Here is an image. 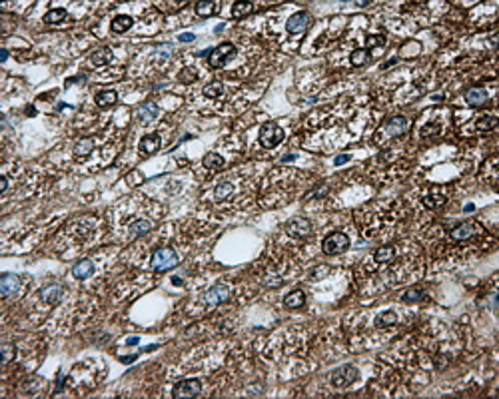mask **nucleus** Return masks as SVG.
Returning a JSON list of instances; mask_svg holds the SVG:
<instances>
[{"instance_id": "1", "label": "nucleus", "mask_w": 499, "mask_h": 399, "mask_svg": "<svg viewBox=\"0 0 499 399\" xmlns=\"http://www.w3.org/2000/svg\"><path fill=\"white\" fill-rule=\"evenodd\" d=\"M178 262H180V258L172 248H158L152 254V269H156V271H168L178 266Z\"/></svg>"}, {"instance_id": "2", "label": "nucleus", "mask_w": 499, "mask_h": 399, "mask_svg": "<svg viewBox=\"0 0 499 399\" xmlns=\"http://www.w3.org/2000/svg\"><path fill=\"white\" fill-rule=\"evenodd\" d=\"M347 248H349V238L343 232H334L321 241V250H324V254H328V256L341 254Z\"/></svg>"}, {"instance_id": "3", "label": "nucleus", "mask_w": 499, "mask_h": 399, "mask_svg": "<svg viewBox=\"0 0 499 399\" xmlns=\"http://www.w3.org/2000/svg\"><path fill=\"white\" fill-rule=\"evenodd\" d=\"M284 140V130L276 124V122H266L260 130V144L263 148H276Z\"/></svg>"}, {"instance_id": "4", "label": "nucleus", "mask_w": 499, "mask_h": 399, "mask_svg": "<svg viewBox=\"0 0 499 399\" xmlns=\"http://www.w3.org/2000/svg\"><path fill=\"white\" fill-rule=\"evenodd\" d=\"M234 56H236V46H234L232 42H222L220 46H216L210 52V66L212 68H222Z\"/></svg>"}, {"instance_id": "5", "label": "nucleus", "mask_w": 499, "mask_h": 399, "mask_svg": "<svg viewBox=\"0 0 499 399\" xmlns=\"http://www.w3.org/2000/svg\"><path fill=\"white\" fill-rule=\"evenodd\" d=\"M356 379H358V370L354 365H341L332 372V383L334 387H340V389L349 387Z\"/></svg>"}, {"instance_id": "6", "label": "nucleus", "mask_w": 499, "mask_h": 399, "mask_svg": "<svg viewBox=\"0 0 499 399\" xmlns=\"http://www.w3.org/2000/svg\"><path fill=\"white\" fill-rule=\"evenodd\" d=\"M407 128H409V120L403 118V116H395V118L388 120L386 124L381 126L379 136H384V138H395V136L403 134Z\"/></svg>"}, {"instance_id": "7", "label": "nucleus", "mask_w": 499, "mask_h": 399, "mask_svg": "<svg viewBox=\"0 0 499 399\" xmlns=\"http://www.w3.org/2000/svg\"><path fill=\"white\" fill-rule=\"evenodd\" d=\"M200 391H202V383L198 379H184L174 385L172 395L176 399H188V397H198Z\"/></svg>"}, {"instance_id": "8", "label": "nucleus", "mask_w": 499, "mask_h": 399, "mask_svg": "<svg viewBox=\"0 0 499 399\" xmlns=\"http://www.w3.org/2000/svg\"><path fill=\"white\" fill-rule=\"evenodd\" d=\"M284 230H286L291 238H308V236L312 234V224H310V220H306V218H291V220L286 222Z\"/></svg>"}, {"instance_id": "9", "label": "nucleus", "mask_w": 499, "mask_h": 399, "mask_svg": "<svg viewBox=\"0 0 499 399\" xmlns=\"http://www.w3.org/2000/svg\"><path fill=\"white\" fill-rule=\"evenodd\" d=\"M310 24H312V16L308 12H296V14H291L288 18L286 28H288L289 34H300V32H304V30L310 28Z\"/></svg>"}, {"instance_id": "10", "label": "nucleus", "mask_w": 499, "mask_h": 399, "mask_svg": "<svg viewBox=\"0 0 499 399\" xmlns=\"http://www.w3.org/2000/svg\"><path fill=\"white\" fill-rule=\"evenodd\" d=\"M228 297H230V288L226 284H216L214 288H210L206 292V303L210 308H216V305L224 303Z\"/></svg>"}, {"instance_id": "11", "label": "nucleus", "mask_w": 499, "mask_h": 399, "mask_svg": "<svg viewBox=\"0 0 499 399\" xmlns=\"http://www.w3.org/2000/svg\"><path fill=\"white\" fill-rule=\"evenodd\" d=\"M20 288V278L16 273H4L2 278H0V293L4 297H10L18 292Z\"/></svg>"}, {"instance_id": "12", "label": "nucleus", "mask_w": 499, "mask_h": 399, "mask_svg": "<svg viewBox=\"0 0 499 399\" xmlns=\"http://www.w3.org/2000/svg\"><path fill=\"white\" fill-rule=\"evenodd\" d=\"M479 232V228L473 224V222H463V224H459V226H455L453 230H451V238L453 239H467V238H472L473 234H477Z\"/></svg>"}, {"instance_id": "13", "label": "nucleus", "mask_w": 499, "mask_h": 399, "mask_svg": "<svg viewBox=\"0 0 499 399\" xmlns=\"http://www.w3.org/2000/svg\"><path fill=\"white\" fill-rule=\"evenodd\" d=\"M40 295H42V299L48 301V303H58V301L62 299V295H64V288H62L60 284H50V286L42 288Z\"/></svg>"}, {"instance_id": "14", "label": "nucleus", "mask_w": 499, "mask_h": 399, "mask_svg": "<svg viewBox=\"0 0 499 399\" xmlns=\"http://www.w3.org/2000/svg\"><path fill=\"white\" fill-rule=\"evenodd\" d=\"M160 144H162L160 136H156V134H150V136H144V138L140 140V146H138V148H140V152H142V154L150 156V154H154V152H158Z\"/></svg>"}, {"instance_id": "15", "label": "nucleus", "mask_w": 499, "mask_h": 399, "mask_svg": "<svg viewBox=\"0 0 499 399\" xmlns=\"http://www.w3.org/2000/svg\"><path fill=\"white\" fill-rule=\"evenodd\" d=\"M465 102L469 106H483L487 102V92L483 88H469L465 92Z\"/></svg>"}, {"instance_id": "16", "label": "nucleus", "mask_w": 499, "mask_h": 399, "mask_svg": "<svg viewBox=\"0 0 499 399\" xmlns=\"http://www.w3.org/2000/svg\"><path fill=\"white\" fill-rule=\"evenodd\" d=\"M152 230V222L150 220H138L134 224L128 226V239H136L144 234H148Z\"/></svg>"}, {"instance_id": "17", "label": "nucleus", "mask_w": 499, "mask_h": 399, "mask_svg": "<svg viewBox=\"0 0 499 399\" xmlns=\"http://www.w3.org/2000/svg\"><path fill=\"white\" fill-rule=\"evenodd\" d=\"M158 114H160V108H158L154 102H146V104H142V106L138 108V112H136V116H138V120H140V122H152Z\"/></svg>"}, {"instance_id": "18", "label": "nucleus", "mask_w": 499, "mask_h": 399, "mask_svg": "<svg viewBox=\"0 0 499 399\" xmlns=\"http://www.w3.org/2000/svg\"><path fill=\"white\" fill-rule=\"evenodd\" d=\"M92 273H94V264L90 260H82L72 267V275L76 280H86V278H90Z\"/></svg>"}, {"instance_id": "19", "label": "nucleus", "mask_w": 499, "mask_h": 399, "mask_svg": "<svg viewBox=\"0 0 499 399\" xmlns=\"http://www.w3.org/2000/svg\"><path fill=\"white\" fill-rule=\"evenodd\" d=\"M284 303H286V308H289V310L304 308V303H306V293H304L302 290H293L291 293H288V295H286Z\"/></svg>"}, {"instance_id": "20", "label": "nucleus", "mask_w": 499, "mask_h": 399, "mask_svg": "<svg viewBox=\"0 0 499 399\" xmlns=\"http://www.w3.org/2000/svg\"><path fill=\"white\" fill-rule=\"evenodd\" d=\"M132 18L128 16V14H120V16H116L114 20H112V32H116V34H122V32H126V30H130L132 28Z\"/></svg>"}, {"instance_id": "21", "label": "nucleus", "mask_w": 499, "mask_h": 399, "mask_svg": "<svg viewBox=\"0 0 499 399\" xmlns=\"http://www.w3.org/2000/svg\"><path fill=\"white\" fill-rule=\"evenodd\" d=\"M116 100H118V94H116L114 90H102V92H98V94H96V104L100 108L112 106V104H116Z\"/></svg>"}, {"instance_id": "22", "label": "nucleus", "mask_w": 499, "mask_h": 399, "mask_svg": "<svg viewBox=\"0 0 499 399\" xmlns=\"http://www.w3.org/2000/svg\"><path fill=\"white\" fill-rule=\"evenodd\" d=\"M394 256H395V250L392 248V245H384V248L375 250L373 260H375V264H388V262L394 260Z\"/></svg>"}, {"instance_id": "23", "label": "nucleus", "mask_w": 499, "mask_h": 399, "mask_svg": "<svg viewBox=\"0 0 499 399\" xmlns=\"http://www.w3.org/2000/svg\"><path fill=\"white\" fill-rule=\"evenodd\" d=\"M202 164H204V168H208V170H220L224 166V158L220 154H216V152H210V154L204 156Z\"/></svg>"}, {"instance_id": "24", "label": "nucleus", "mask_w": 499, "mask_h": 399, "mask_svg": "<svg viewBox=\"0 0 499 399\" xmlns=\"http://www.w3.org/2000/svg\"><path fill=\"white\" fill-rule=\"evenodd\" d=\"M92 148H94V140H92V138H82V140L74 146V154H76L78 158L88 156V154L92 152Z\"/></svg>"}, {"instance_id": "25", "label": "nucleus", "mask_w": 499, "mask_h": 399, "mask_svg": "<svg viewBox=\"0 0 499 399\" xmlns=\"http://www.w3.org/2000/svg\"><path fill=\"white\" fill-rule=\"evenodd\" d=\"M66 16H68L66 8H52L50 12H46L44 22H46V24H58V22H62Z\"/></svg>"}, {"instance_id": "26", "label": "nucleus", "mask_w": 499, "mask_h": 399, "mask_svg": "<svg viewBox=\"0 0 499 399\" xmlns=\"http://www.w3.org/2000/svg\"><path fill=\"white\" fill-rule=\"evenodd\" d=\"M110 60H112V50H110V48H100V50H96V52L92 54V62H94L96 66L108 64Z\"/></svg>"}, {"instance_id": "27", "label": "nucleus", "mask_w": 499, "mask_h": 399, "mask_svg": "<svg viewBox=\"0 0 499 399\" xmlns=\"http://www.w3.org/2000/svg\"><path fill=\"white\" fill-rule=\"evenodd\" d=\"M252 10H254V4H252V2H236V4H234V8H232V16H234V18H244V16H248Z\"/></svg>"}, {"instance_id": "28", "label": "nucleus", "mask_w": 499, "mask_h": 399, "mask_svg": "<svg viewBox=\"0 0 499 399\" xmlns=\"http://www.w3.org/2000/svg\"><path fill=\"white\" fill-rule=\"evenodd\" d=\"M397 321V316L394 312H384L375 318V327H388V325H394Z\"/></svg>"}, {"instance_id": "29", "label": "nucleus", "mask_w": 499, "mask_h": 399, "mask_svg": "<svg viewBox=\"0 0 499 399\" xmlns=\"http://www.w3.org/2000/svg\"><path fill=\"white\" fill-rule=\"evenodd\" d=\"M368 60H369V50L368 48H360V50L351 52V64L354 66H364Z\"/></svg>"}, {"instance_id": "30", "label": "nucleus", "mask_w": 499, "mask_h": 399, "mask_svg": "<svg viewBox=\"0 0 499 399\" xmlns=\"http://www.w3.org/2000/svg\"><path fill=\"white\" fill-rule=\"evenodd\" d=\"M216 12V2H196V14L202 18H208Z\"/></svg>"}, {"instance_id": "31", "label": "nucleus", "mask_w": 499, "mask_h": 399, "mask_svg": "<svg viewBox=\"0 0 499 399\" xmlns=\"http://www.w3.org/2000/svg\"><path fill=\"white\" fill-rule=\"evenodd\" d=\"M204 94H206L208 98H218V96H222L224 94V86H222V82H210V84H206V88H204Z\"/></svg>"}, {"instance_id": "32", "label": "nucleus", "mask_w": 499, "mask_h": 399, "mask_svg": "<svg viewBox=\"0 0 499 399\" xmlns=\"http://www.w3.org/2000/svg\"><path fill=\"white\" fill-rule=\"evenodd\" d=\"M232 190H234V186L230 182H220L216 186V190H214V196H216V200H224L232 194Z\"/></svg>"}, {"instance_id": "33", "label": "nucleus", "mask_w": 499, "mask_h": 399, "mask_svg": "<svg viewBox=\"0 0 499 399\" xmlns=\"http://www.w3.org/2000/svg\"><path fill=\"white\" fill-rule=\"evenodd\" d=\"M423 297V290H420V288H412V290H407L405 293H403V301L405 303H416V301H420Z\"/></svg>"}, {"instance_id": "34", "label": "nucleus", "mask_w": 499, "mask_h": 399, "mask_svg": "<svg viewBox=\"0 0 499 399\" xmlns=\"http://www.w3.org/2000/svg\"><path fill=\"white\" fill-rule=\"evenodd\" d=\"M477 126H479V130H491V128L497 126V120L493 116H485V118L477 120Z\"/></svg>"}, {"instance_id": "35", "label": "nucleus", "mask_w": 499, "mask_h": 399, "mask_svg": "<svg viewBox=\"0 0 499 399\" xmlns=\"http://www.w3.org/2000/svg\"><path fill=\"white\" fill-rule=\"evenodd\" d=\"M12 357H14V347L10 344H4L2 346V359H4V363H8Z\"/></svg>"}, {"instance_id": "36", "label": "nucleus", "mask_w": 499, "mask_h": 399, "mask_svg": "<svg viewBox=\"0 0 499 399\" xmlns=\"http://www.w3.org/2000/svg\"><path fill=\"white\" fill-rule=\"evenodd\" d=\"M368 46L369 48H373V46H386V38L384 36H371L369 40H368ZM368 48V50H369Z\"/></svg>"}, {"instance_id": "37", "label": "nucleus", "mask_w": 499, "mask_h": 399, "mask_svg": "<svg viewBox=\"0 0 499 399\" xmlns=\"http://www.w3.org/2000/svg\"><path fill=\"white\" fill-rule=\"evenodd\" d=\"M170 52H172V44H166V46H160V48H158V54H160V56H158V58H168V54H170Z\"/></svg>"}, {"instance_id": "38", "label": "nucleus", "mask_w": 499, "mask_h": 399, "mask_svg": "<svg viewBox=\"0 0 499 399\" xmlns=\"http://www.w3.org/2000/svg\"><path fill=\"white\" fill-rule=\"evenodd\" d=\"M328 271H330V267H324V266H321V267H317V269H314V271H312V278H317V275L321 278V275H326Z\"/></svg>"}, {"instance_id": "39", "label": "nucleus", "mask_w": 499, "mask_h": 399, "mask_svg": "<svg viewBox=\"0 0 499 399\" xmlns=\"http://www.w3.org/2000/svg\"><path fill=\"white\" fill-rule=\"evenodd\" d=\"M178 40H180V42H192V40H196V36H194L192 32H186V34H180Z\"/></svg>"}, {"instance_id": "40", "label": "nucleus", "mask_w": 499, "mask_h": 399, "mask_svg": "<svg viewBox=\"0 0 499 399\" xmlns=\"http://www.w3.org/2000/svg\"><path fill=\"white\" fill-rule=\"evenodd\" d=\"M345 162H349V156H347V154L336 156V160H334V164H336V166H341V164H345Z\"/></svg>"}, {"instance_id": "41", "label": "nucleus", "mask_w": 499, "mask_h": 399, "mask_svg": "<svg viewBox=\"0 0 499 399\" xmlns=\"http://www.w3.org/2000/svg\"><path fill=\"white\" fill-rule=\"evenodd\" d=\"M326 194H328V186H321V188H317L315 192H312L310 198H312V196H326Z\"/></svg>"}, {"instance_id": "42", "label": "nucleus", "mask_w": 499, "mask_h": 399, "mask_svg": "<svg viewBox=\"0 0 499 399\" xmlns=\"http://www.w3.org/2000/svg\"><path fill=\"white\" fill-rule=\"evenodd\" d=\"M6 186H8V180L2 176L0 178V192H6Z\"/></svg>"}, {"instance_id": "43", "label": "nucleus", "mask_w": 499, "mask_h": 399, "mask_svg": "<svg viewBox=\"0 0 499 399\" xmlns=\"http://www.w3.org/2000/svg\"><path fill=\"white\" fill-rule=\"evenodd\" d=\"M6 58H8V50L2 48V50H0V60H2V62H6Z\"/></svg>"}, {"instance_id": "44", "label": "nucleus", "mask_w": 499, "mask_h": 399, "mask_svg": "<svg viewBox=\"0 0 499 399\" xmlns=\"http://www.w3.org/2000/svg\"><path fill=\"white\" fill-rule=\"evenodd\" d=\"M293 160H296V156H293V154H289V156H284V158H282V162H293Z\"/></svg>"}, {"instance_id": "45", "label": "nucleus", "mask_w": 499, "mask_h": 399, "mask_svg": "<svg viewBox=\"0 0 499 399\" xmlns=\"http://www.w3.org/2000/svg\"><path fill=\"white\" fill-rule=\"evenodd\" d=\"M138 344V337H130L128 340V346H136Z\"/></svg>"}]
</instances>
